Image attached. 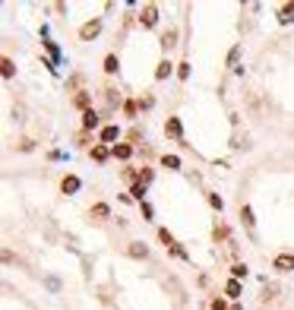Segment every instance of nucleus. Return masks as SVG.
Listing matches in <instances>:
<instances>
[{"instance_id":"f257e3e1","label":"nucleus","mask_w":294,"mask_h":310,"mask_svg":"<svg viewBox=\"0 0 294 310\" xmlns=\"http://www.w3.org/2000/svg\"><path fill=\"white\" fill-rule=\"evenodd\" d=\"M139 26H142V29H155V26H158V7H155V4H145V7H142Z\"/></svg>"},{"instance_id":"f03ea898","label":"nucleus","mask_w":294,"mask_h":310,"mask_svg":"<svg viewBox=\"0 0 294 310\" xmlns=\"http://www.w3.org/2000/svg\"><path fill=\"white\" fill-rule=\"evenodd\" d=\"M98 32H101V19H89L79 26V42H92V38H98Z\"/></svg>"},{"instance_id":"7ed1b4c3","label":"nucleus","mask_w":294,"mask_h":310,"mask_svg":"<svg viewBox=\"0 0 294 310\" xmlns=\"http://www.w3.org/2000/svg\"><path fill=\"white\" fill-rule=\"evenodd\" d=\"M272 269L275 272H294V253H275Z\"/></svg>"},{"instance_id":"20e7f679","label":"nucleus","mask_w":294,"mask_h":310,"mask_svg":"<svg viewBox=\"0 0 294 310\" xmlns=\"http://www.w3.org/2000/svg\"><path fill=\"white\" fill-rule=\"evenodd\" d=\"M98 139H101V146H117L114 139H120V127H117V123H108V127H101Z\"/></svg>"},{"instance_id":"39448f33","label":"nucleus","mask_w":294,"mask_h":310,"mask_svg":"<svg viewBox=\"0 0 294 310\" xmlns=\"http://www.w3.org/2000/svg\"><path fill=\"white\" fill-rule=\"evenodd\" d=\"M79 187H82V180H79L76 174H67V177L60 180V193H67V196H76Z\"/></svg>"},{"instance_id":"423d86ee","label":"nucleus","mask_w":294,"mask_h":310,"mask_svg":"<svg viewBox=\"0 0 294 310\" xmlns=\"http://www.w3.org/2000/svg\"><path fill=\"white\" fill-rule=\"evenodd\" d=\"M111 155L120 158V161H130L133 158V142H117V146H111Z\"/></svg>"},{"instance_id":"0eeeda50","label":"nucleus","mask_w":294,"mask_h":310,"mask_svg":"<svg viewBox=\"0 0 294 310\" xmlns=\"http://www.w3.org/2000/svg\"><path fill=\"white\" fill-rule=\"evenodd\" d=\"M89 218H92V222H104V218H111V206H108V203H95L89 209Z\"/></svg>"},{"instance_id":"6e6552de","label":"nucleus","mask_w":294,"mask_h":310,"mask_svg":"<svg viewBox=\"0 0 294 310\" xmlns=\"http://www.w3.org/2000/svg\"><path fill=\"white\" fill-rule=\"evenodd\" d=\"M127 253H130L133 260H145V257H149V247H145L142 241H130V244H127Z\"/></svg>"},{"instance_id":"1a4fd4ad","label":"nucleus","mask_w":294,"mask_h":310,"mask_svg":"<svg viewBox=\"0 0 294 310\" xmlns=\"http://www.w3.org/2000/svg\"><path fill=\"white\" fill-rule=\"evenodd\" d=\"M164 133H168L171 139H183V127H180V117H168V123H164Z\"/></svg>"},{"instance_id":"9d476101","label":"nucleus","mask_w":294,"mask_h":310,"mask_svg":"<svg viewBox=\"0 0 294 310\" xmlns=\"http://www.w3.org/2000/svg\"><path fill=\"white\" fill-rule=\"evenodd\" d=\"M73 105H76L79 111H89V105H92V92H89V89H79V92L73 95Z\"/></svg>"},{"instance_id":"9b49d317","label":"nucleus","mask_w":294,"mask_h":310,"mask_svg":"<svg viewBox=\"0 0 294 310\" xmlns=\"http://www.w3.org/2000/svg\"><path fill=\"white\" fill-rule=\"evenodd\" d=\"M171 73H174V64H171L168 57H164V60H158V67H155V79H158V82H161V79H168Z\"/></svg>"},{"instance_id":"f8f14e48","label":"nucleus","mask_w":294,"mask_h":310,"mask_svg":"<svg viewBox=\"0 0 294 310\" xmlns=\"http://www.w3.org/2000/svg\"><path fill=\"white\" fill-rule=\"evenodd\" d=\"M92 158H95L98 165H101V161H108V158H111V146H101V142H95V146H92Z\"/></svg>"},{"instance_id":"ddd939ff","label":"nucleus","mask_w":294,"mask_h":310,"mask_svg":"<svg viewBox=\"0 0 294 310\" xmlns=\"http://www.w3.org/2000/svg\"><path fill=\"white\" fill-rule=\"evenodd\" d=\"M98 123H101V120H98V111H95V108H89V111H82V127H86V130H95Z\"/></svg>"},{"instance_id":"4468645a","label":"nucleus","mask_w":294,"mask_h":310,"mask_svg":"<svg viewBox=\"0 0 294 310\" xmlns=\"http://www.w3.org/2000/svg\"><path fill=\"white\" fill-rule=\"evenodd\" d=\"M225 295L237 301V298H241V295H244V285H241V282H237V279H228V282H225Z\"/></svg>"},{"instance_id":"2eb2a0df","label":"nucleus","mask_w":294,"mask_h":310,"mask_svg":"<svg viewBox=\"0 0 294 310\" xmlns=\"http://www.w3.org/2000/svg\"><path fill=\"white\" fill-rule=\"evenodd\" d=\"M164 51H171L174 45H177V29H168V32H161V42H158Z\"/></svg>"},{"instance_id":"dca6fc26","label":"nucleus","mask_w":294,"mask_h":310,"mask_svg":"<svg viewBox=\"0 0 294 310\" xmlns=\"http://www.w3.org/2000/svg\"><path fill=\"white\" fill-rule=\"evenodd\" d=\"M117 70H120V60H117V54H108V57H104V73H108V76H114Z\"/></svg>"},{"instance_id":"f3484780","label":"nucleus","mask_w":294,"mask_h":310,"mask_svg":"<svg viewBox=\"0 0 294 310\" xmlns=\"http://www.w3.org/2000/svg\"><path fill=\"white\" fill-rule=\"evenodd\" d=\"M0 73H4V79H13L16 76V64L10 57H4V60H0Z\"/></svg>"},{"instance_id":"a211bd4d","label":"nucleus","mask_w":294,"mask_h":310,"mask_svg":"<svg viewBox=\"0 0 294 310\" xmlns=\"http://www.w3.org/2000/svg\"><path fill=\"white\" fill-rule=\"evenodd\" d=\"M247 276H250L247 263H234V266H231V279H237V282H241V279H247Z\"/></svg>"},{"instance_id":"6ab92c4d","label":"nucleus","mask_w":294,"mask_h":310,"mask_svg":"<svg viewBox=\"0 0 294 310\" xmlns=\"http://www.w3.org/2000/svg\"><path fill=\"white\" fill-rule=\"evenodd\" d=\"M161 168H168V171H180V158H177V155H161Z\"/></svg>"},{"instance_id":"aec40b11","label":"nucleus","mask_w":294,"mask_h":310,"mask_svg":"<svg viewBox=\"0 0 294 310\" xmlns=\"http://www.w3.org/2000/svg\"><path fill=\"white\" fill-rule=\"evenodd\" d=\"M158 241H161V244H164V247H168V250H171V247H174V244H177V241H174V234H171V231H168V228H158Z\"/></svg>"},{"instance_id":"412c9836","label":"nucleus","mask_w":294,"mask_h":310,"mask_svg":"<svg viewBox=\"0 0 294 310\" xmlns=\"http://www.w3.org/2000/svg\"><path fill=\"white\" fill-rule=\"evenodd\" d=\"M291 19H294V4L279 7V23H291Z\"/></svg>"},{"instance_id":"4be33fe9","label":"nucleus","mask_w":294,"mask_h":310,"mask_svg":"<svg viewBox=\"0 0 294 310\" xmlns=\"http://www.w3.org/2000/svg\"><path fill=\"white\" fill-rule=\"evenodd\" d=\"M130 196L136 199V203H145V184H139V180H136V184L130 187Z\"/></svg>"},{"instance_id":"5701e85b","label":"nucleus","mask_w":294,"mask_h":310,"mask_svg":"<svg viewBox=\"0 0 294 310\" xmlns=\"http://www.w3.org/2000/svg\"><path fill=\"white\" fill-rule=\"evenodd\" d=\"M241 218H244V225H247V228H253V225H256V218H253V209H250L247 203H241Z\"/></svg>"},{"instance_id":"b1692460","label":"nucleus","mask_w":294,"mask_h":310,"mask_svg":"<svg viewBox=\"0 0 294 310\" xmlns=\"http://www.w3.org/2000/svg\"><path fill=\"white\" fill-rule=\"evenodd\" d=\"M206 199H209V206H212L215 212H222V209H225V199L218 196V193H206Z\"/></svg>"},{"instance_id":"393cba45","label":"nucleus","mask_w":294,"mask_h":310,"mask_svg":"<svg viewBox=\"0 0 294 310\" xmlns=\"http://www.w3.org/2000/svg\"><path fill=\"white\" fill-rule=\"evenodd\" d=\"M104 98H108V105H123V98H120V92H117V89H104Z\"/></svg>"},{"instance_id":"a878e982","label":"nucleus","mask_w":294,"mask_h":310,"mask_svg":"<svg viewBox=\"0 0 294 310\" xmlns=\"http://www.w3.org/2000/svg\"><path fill=\"white\" fill-rule=\"evenodd\" d=\"M136 111H139V101H130V98H127V101H123V114H127V117H136Z\"/></svg>"},{"instance_id":"bb28decb","label":"nucleus","mask_w":294,"mask_h":310,"mask_svg":"<svg viewBox=\"0 0 294 310\" xmlns=\"http://www.w3.org/2000/svg\"><path fill=\"white\" fill-rule=\"evenodd\" d=\"M177 76H180V79H187V76H190V64H187V60L177 64Z\"/></svg>"},{"instance_id":"cd10ccee","label":"nucleus","mask_w":294,"mask_h":310,"mask_svg":"<svg viewBox=\"0 0 294 310\" xmlns=\"http://www.w3.org/2000/svg\"><path fill=\"white\" fill-rule=\"evenodd\" d=\"M41 45L48 48V54H51V57H54V60H57V57H60V51H57V45H54V42H41Z\"/></svg>"},{"instance_id":"c85d7f7f","label":"nucleus","mask_w":294,"mask_h":310,"mask_svg":"<svg viewBox=\"0 0 294 310\" xmlns=\"http://www.w3.org/2000/svg\"><path fill=\"white\" fill-rule=\"evenodd\" d=\"M155 174H152V168H145V171H139V184H149Z\"/></svg>"},{"instance_id":"c756f323","label":"nucleus","mask_w":294,"mask_h":310,"mask_svg":"<svg viewBox=\"0 0 294 310\" xmlns=\"http://www.w3.org/2000/svg\"><path fill=\"white\" fill-rule=\"evenodd\" d=\"M139 212H142V215H145V218H152V215H155V209H152V206H149V203H139Z\"/></svg>"},{"instance_id":"7c9ffc66","label":"nucleus","mask_w":294,"mask_h":310,"mask_svg":"<svg viewBox=\"0 0 294 310\" xmlns=\"http://www.w3.org/2000/svg\"><path fill=\"white\" fill-rule=\"evenodd\" d=\"M171 253H174V257H180V260H187V250H183L180 244H174V247H171Z\"/></svg>"},{"instance_id":"2f4dec72","label":"nucleus","mask_w":294,"mask_h":310,"mask_svg":"<svg viewBox=\"0 0 294 310\" xmlns=\"http://www.w3.org/2000/svg\"><path fill=\"white\" fill-rule=\"evenodd\" d=\"M209 307H212V310H231V307H225V301H222V298H215Z\"/></svg>"},{"instance_id":"473e14b6","label":"nucleus","mask_w":294,"mask_h":310,"mask_svg":"<svg viewBox=\"0 0 294 310\" xmlns=\"http://www.w3.org/2000/svg\"><path fill=\"white\" fill-rule=\"evenodd\" d=\"M237 54H241V48H237V45H234V48L228 51V64H234V60H237Z\"/></svg>"},{"instance_id":"72a5a7b5","label":"nucleus","mask_w":294,"mask_h":310,"mask_svg":"<svg viewBox=\"0 0 294 310\" xmlns=\"http://www.w3.org/2000/svg\"><path fill=\"white\" fill-rule=\"evenodd\" d=\"M32 146H35L32 139H23V142H19V152H32Z\"/></svg>"},{"instance_id":"f704fd0d","label":"nucleus","mask_w":294,"mask_h":310,"mask_svg":"<svg viewBox=\"0 0 294 310\" xmlns=\"http://www.w3.org/2000/svg\"><path fill=\"white\" fill-rule=\"evenodd\" d=\"M228 238V228H215V241H225Z\"/></svg>"},{"instance_id":"c9c22d12","label":"nucleus","mask_w":294,"mask_h":310,"mask_svg":"<svg viewBox=\"0 0 294 310\" xmlns=\"http://www.w3.org/2000/svg\"><path fill=\"white\" fill-rule=\"evenodd\" d=\"M231 310H244V307H241V304H234V307H231Z\"/></svg>"}]
</instances>
